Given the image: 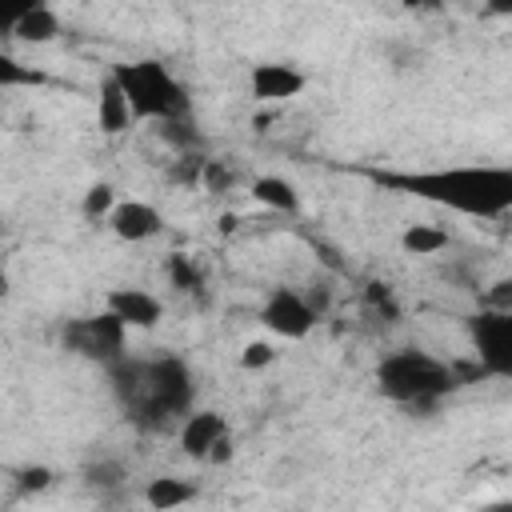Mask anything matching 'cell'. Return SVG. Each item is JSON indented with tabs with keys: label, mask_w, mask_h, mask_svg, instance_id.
I'll return each instance as SVG.
<instances>
[{
	"label": "cell",
	"mask_w": 512,
	"mask_h": 512,
	"mask_svg": "<svg viewBox=\"0 0 512 512\" xmlns=\"http://www.w3.org/2000/svg\"><path fill=\"white\" fill-rule=\"evenodd\" d=\"M368 176L384 188L444 204L464 216L496 220L512 208V168L508 164H456V168H428V172H380L368 168Z\"/></svg>",
	"instance_id": "1"
},
{
	"label": "cell",
	"mask_w": 512,
	"mask_h": 512,
	"mask_svg": "<svg viewBox=\"0 0 512 512\" xmlns=\"http://www.w3.org/2000/svg\"><path fill=\"white\" fill-rule=\"evenodd\" d=\"M108 380L124 412L144 428H164L176 416L192 408L196 380L180 356H156V360H112Z\"/></svg>",
	"instance_id": "2"
},
{
	"label": "cell",
	"mask_w": 512,
	"mask_h": 512,
	"mask_svg": "<svg viewBox=\"0 0 512 512\" xmlns=\"http://www.w3.org/2000/svg\"><path fill=\"white\" fill-rule=\"evenodd\" d=\"M376 388L392 404L436 408L452 388H460V376L452 364H444L420 348H396L376 364Z\"/></svg>",
	"instance_id": "3"
},
{
	"label": "cell",
	"mask_w": 512,
	"mask_h": 512,
	"mask_svg": "<svg viewBox=\"0 0 512 512\" xmlns=\"http://www.w3.org/2000/svg\"><path fill=\"white\" fill-rule=\"evenodd\" d=\"M108 76L120 84V92H124V100H128L136 120L172 124V120H188L192 116V96H188L184 80L168 64H160V60L112 64Z\"/></svg>",
	"instance_id": "4"
},
{
	"label": "cell",
	"mask_w": 512,
	"mask_h": 512,
	"mask_svg": "<svg viewBox=\"0 0 512 512\" xmlns=\"http://www.w3.org/2000/svg\"><path fill=\"white\" fill-rule=\"evenodd\" d=\"M124 340H128V324L120 316H112L108 308L92 312V316H72V320L60 324V344L72 356L104 364V368L124 356Z\"/></svg>",
	"instance_id": "5"
},
{
	"label": "cell",
	"mask_w": 512,
	"mask_h": 512,
	"mask_svg": "<svg viewBox=\"0 0 512 512\" xmlns=\"http://www.w3.org/2000/svg\"><path fill=\"white\" fill-rule=\"evenodd\" d=\"M468 336L488 376H512V312L508 308H480L476 316H468Z\"/></svg>",
	"instance_id": "6"
},
{
	"label": "cell",
	"mask_w": 512,
	"mask_h": 512,
	"mask_svg": "<svg viewBox=\"0 0 512 512\" xmlns=\"http://www.w3.org/2000/svg\"><path fill=\"white\" fill-rule=\"evenodd\" d=\"M316 320V304H308V296H300L296 288H272L260 304V324L284 340H304Z\"/></svg>",
	"instance_id": "7"
},
{
	"label": "cell",
	"mask_w": 512,
	"mask_h": 512,
	"mask_svg": "<svg viewBox=\"0 0 512 512\" xmlns=\"http://www.w3.org/2000/svg\"><path fill=\"white\" fill-rule=\"evenodd\" d=\"M304 72L292 68V64H280V60H264L248 72V88H252V100L260 104H284L292 96L304 92Z\"/></svg>",
	"instance_id": "8"
},
{
	"label": "cell",
	"mask_w": 512,
	"mask_h": 512,
	"mask_svg": "<svg viewBox=\"0 0 512 512\" xmlns=\"http://www.w3.org/2000/svg\"><path fill=\"white\" fill-rule=\"evenodd\" d=\"M104 220H108L112 236L124 240V244H144L164 228V216L148 200H116Z\"/></svg>",
	"instance_id": "9"
},
{
	"label": "cell",
	"mask_w": 512,
	"mask_h": 512,
	"mask_svg": "<svg viewBox=\"0 0 512 512\" xmlns=\"http://www.w3.org/2000/svg\"><path fill=\"white\" fill-rule=\"evenodd\" d=\"M104 308H108L112 316H120L128 328H156L160 316H164V304H160L148 288H132V284L112 288L108 300H104Z\"/></svg>",
	"instance_id": "10"
},
{
	"label": "cell",
	"mask_w": 512,
	"mask_h": 512,
	"mask_svg": "<svg viewBox=\"0 0 512 512\" xmlns=\"http://www.w3.org/2000/svg\"><path fill=\"white\" fill-rule=\"evenodd\" d=\"M224 436H228V424H224L220 412H212V408H200V412L188 408V412H184V424H180V448H184L188 456L208 460L212 448H216Z\"/></svg>",
	"instance_id": "11"
},
{
	"label": "cell",
	"mask_w": 512,
	"mask_h": 512,
	"mask_svg": "<svg viewBox=\"0 0 512 512\" xmlns=\"http://www.w3.org/2000/svg\"><path fill=\"white\" fill-rule=\"evenodd\" d=\"M132 108H128V100H124V92H120V84L112 80V76H104L100 80V96H96V128L104 132V136H120V132H128L132 128Z\"/></svg>",
	"instance_id": "12"
},
{
	"label": "cell",
	"mask_w": 512,
	"mask_h": 512,
	"mask_svg": "<svg viewBox=\"0 0 512 512\" xmlns=\"http://www.w3.org/2000/svg\"><path fill=\"white\" fill-rule=\"evenodd\" d=\"M56 36H60V16H56L48 4L32 8V12L20 16V24L12 28V40H20V44H52Z\"/></svg>",
	"instance_id": "13"
},
{
	"label": "cell",
	"mask_w": 512,
	"mask_h": 512,
	"mask_svg": "<svg viewBox=\"0 0 512 512\" xmlns=\"http://www.w3.org/2000/svg\"><path fill=\"white\" fill-rule=\"evenodd\" d=\"M252 196H256V204H264V208L300 212V196H296V188H292L284 176H256V180H252Z\"/></svg>",
	"instance_id": "14"
},
{
	"label": "cell",
	"mask_w": 512,
	"mask_h": 512,
	"mask_svg": "<svg viewBox=\"0 0 512 512\" xmlns=\"http://www.w3.org/2000/svg\"><path fill=\"white\" fill-rule=\"evenodd\" d=\"M400 248H404V256H436L448 248V232L436 224H408L400 232Z\"/></svg>",
	"instance_id": "15"
},
{
	"label": "cell",
	"mask_w": 512,
	"mask_h": 512,
	"mask_svg": "<svg viewBox=\"0 0 512 512\" xmlns=\"http://www.w3.org/2000/svg\"><path fill=\"white\" fill-rule=\"evenodd\" d=\"M144 500H148L152 508H180V504L196 500V488H192L188 480H180V476H160V480L148 484Z\"/></svg>",
	"instance_id": "16"
},
{
	"label": "cell",
	"mask_w": 512,
	"mask_h": 512,
	"mask_svg": "<svg viewBox=\"0 0 512 512\" xmlns=\"http://www.w3.org/2000/svg\"><path fill=\"white\" fill-rule=\"evenodd\" d=\"M164 268H168L172 288H180V292H200L204 288V272H200V264L188 252H172Z\"/></svg>",
	"instance_id": "17"
},
{
	"label": "cell",
	"mask_w": 512,
	"mask_h": 512,
	"mask_svg": "<svg viewBox=\"0 0 512 512\" xmlns=\"http://www.w3.org/2000/svg\"><path fill=\"white\" fill-rule=\"evenodd\" d=\"M28 84H44V76L0 48V88H28Z\"/></svg>",
	"instance_id": "18"
},
{
	"label": "cell",
	"mask_w": 512,
	"mask_h": 512,
	"mask_svg": "<svg viewBox=\"0 0 512 512\" xmlns=\"http://www.w3.org/2000/svg\"><path fill=\"white\" fill-rule=\"evenodd\" d=\"M116 204V192H112V184H92L88 192H84V216L88 220H100V216H108V208Z\"/></svg>",
	"instance_id": "19"
},
{
	"label": "cell",
	"mask_w": 512,
	"mask_h": 512,
	"mask_svg": "<svg viewBox=\"0 0 512 512\" xmlns=\"http://www.w3.org/2000/svg\"><path fill=\"white\" fill-rule=\"evenodd\" d=\"M40 4L44 0H0V36H12V28L20 24V16H28Z\"/></svg>",
	"instance_id": "20"
},
{
	"label": "cell",
	"mask_w": 512,
	"mask_h": 512,
	"mask_svg": "<svg viewBox=\"0 0 512 512\" xmlns=\"http://www.w3.org/2000/svg\"><path fill=\"white\" fill-rule=\"evenodd\" d=\"M276 360V348L268 344V340H252V344H244V352H240V364L248 368V372H256V368H268Z\"/></svg>",
	"instance_id": "21"
},
{
	"label": "cell",
	"mask_w": 512,
	"mask_h": 512,
	"mask_svg": "<svg viewBox=\"0 0 512 512\" xmlns=\"http://www.w3.org/2000/svg\"><path fill=\"white\" fill-rule=\"evenodd\" d=\"M368 304H372V308H380V312H388L392 320H396V312H400V308H396V300H392V288H388V284H380V280H372V284H368Z\"/></svg>",
	"instance_id": "22"
},
{
	"label": "cell",
	"mask_w": 512,
	"mask_h": 512,
	"mask_svg": "<svg viewBox=\"0 0 512 512\" xmlns=\"http://www.w3.org/2000/svg\"><path fill=\"white\" fill-rule=\"evenodd\" d=\"M200 172H204V184H208L212 192H224V188L232 184V172H228V168H220L216 160H204V168H200Z\"/></svg>",
	"instance_id": "23"
},
{
	"label": "cell",
	"mask_w": 512,
	"mask_h": 512,
	"mask_svg": "<svg viewBox=\"0 0 512 512\" xmlns=\"http://www.w3.org/2000/svg\"><path fill=\"white\" fill-rule=\"evenodd\" d=\"M52 484V472L48 468H28V472H20V488L24 492H40V488H48Z\"/></svg>",
	"instance_id": "24"
},
{
	"label": "cell",
	"mask_w": 512,
	"mask_h": 512,
	"mask_svg": "<svg viewBox=\"0 0 512 512\" xmlns=\"http://www.w3.org/2000/svg\"><path fill=\"white\" fill-rule=\"evenodd\" d=\"M88 476H92V484H116V480H124V468L120 464H96V468H88Z\"/></svg>",
	"instance_id": "25"
},
{
	"label": "cell",
	"mask_w": 512,
	"mask_h": 512,
	"mask_svg": "<svg viewBox=\"0 0 512 512\" xmlns=\"http://www.w3.org/2000/svg\"><path fill=\"white\" fill-rule=\"evenodd\" d=\"M404 8H420V12H428V8H440L444 0H400Z\"/></svg>",
	"instance_id": "26"
},
{
	"label": "cell",
	"mask_w": 512,
	"mask_h": 512,
	"mask_svg": "<svg viewBox=\"0 0 512 512\" xmlns=\"http://www.w3.org/2000/svg\"><path fill=\"white\" fill-rule=\"evenodd\" d=\"M488 8H492L496 16H512V0H488Z\"/></svg>",
	"instance_id": "27"
}]
</instances>
